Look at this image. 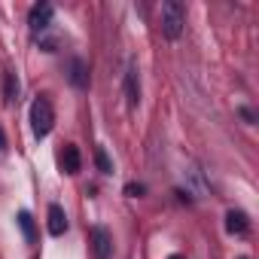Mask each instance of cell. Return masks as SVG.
Masks as SVG:
<instances>
[{"mask_svg":"<svg viewBox=\"0 0 259 259\" xmlns=\"http://www.w3.org/2000/svg\"><path fill=\"white\" fill-rule=\"evenodd\" d=\"M183 22H186L183 4H180V0H165V4H162V31H165V37L177 40L183 34Z\"/></svg>","mask_w":259,"mask_h":259,"instance_id":"1","label":"cell"},{"mask_svg":"<svg viewBox=\"0 0 259 259\" xmlns=\"http://www.w3.org/2000/svg\"><path fill=\"white\" fill-rule=\"evenodd\" d=\"M52 125H55V110L46 98H37L31 104V128H34V135L37 138H46L52 132Z\"/></svg>","mask_w":259,"mask_h":259,"instance_id":"2","label":"cell"},{"mask_svg":"<svg viewBox=\"0 0 259 259\" xmlns=\"http://www.w3.org/2000/svg\"><path fill=\"white\" fill-rule=\"evenodd\" d=\"M125 101H128V107H138V104H141V76H138V64H128V70H125Z\"/></svg>","mask_w":259,"mask_h":259,"instance_id":"3","label":"cell"},{"mask_svg":"<svg viewBox=\"0 0 259 259\" xmlns=\"http://www.w3.org/2000/svg\"><path fill=\"white\" fill-rule=\"evenodd\" d=\"M92 250H95L98 259H110V253H113V238H110V232H107L104 226H95V229H92Z\"/></svg>","mask_w":259,"mask_h":259,"instance_id":"4","label":"cell"},{"mask_svg":"<svg viewBox=\"0 0 259 259\" xmlns=\"http://www.w3.org/2000/svg\"><path fill=\"white\" fill-rule=\"evenodd\" d=\"M49 22H52V7H49V4H37V7L31 10V16H28V25H31V31H34V34L46 31V28H49Z\"/></svg>","mask_w":259,"mask_h":259,"instance_id":"5","label":"cell"},{"mask_svg":"<svg viewBox=\"0 0 259 259\" xmlns=\"http://www.w3.org/2000/svg\"><path fill=\"white\" fill-rule=\"evenodd\" d=\"M64 232H67V213H64L61 204H52V207H49V235L61 238Z\"/></svg>","mask_w":259,"mask_h":259,"instance_id":"6","label":"cell"},{"mask_svg":"<svg viewBox=\"0 0 259 259\" xmlns=\"http://www.w3.org/2000/svg\"><path fill=\"white\" fill-rule=\"evenodd\" d=\"M247 226H250V223H247V213H244V210H229V213H226V232H229V235H244Z\"/></svg>","mask_w":259,"mask_h":259,"instance_id":"7","label":"cell"},{"mask_svg":"<svg viewBox=\"0 0 259 259\" xmlns=\"http://www.w3.org/2000/svg\"><path fill=\"white\" fill-rule=\"evenodd\" d=\"M70 82H73L76 89H85V85H89V67H85L82 58H73V61H70Z\"/></svg>","mask_w":259,"mask_h":259,"instance_id":"8","label":"cell"},{"mask_svg":"<svg viewBox=\"0 0 259 259\" xmlns=\"http://www.w3.org/2000/svg\"><path fill=\"white\" fill-rule=\"evenodd\" d=\"M61 168H64V174H76L79 171V150L73 144H67L61 150Z\"/></svg>","mask_w":259,"mask_h":259,"instance_id":"9","label":"cell"},{"mask_svg":"<svg viewBox=\"0 0 259 259\" xmlns=\"http://www.w3.org/2000/svg\"><path fill=\"white\" fill-rule=\"evenodd\" d=\"M19 229H22V235H25V241H28V244H34V241H37L34 220H31V213H28V210H22V213H19Z\"/></svg>","mask_w":259,"mask_h":259,"instance_id":"10","label":"cell"},{"mask_svg":"<svg viewBox=\"0 0 259 259\" xmlns=\"http://www.w3.org/2000/svg\"><path fill=\"white\" fill-rule=\"evenodd\" d=\"M16 92H19V79H16L13 70H7V73H4V101L10 104V101L16 98Z\"/></svg>","mask_w":259,"mask_h":259,"instance_id":"11","label":"cell"},{"mask_svg":"<svg viewBox=\"0 0 259 259\" xmlns=\"http://www.w3.org/2000/svg\"><path fill=\"white\" fill-rule=\"evenodd\" d=\"M95 162H98V168H101L104 174H113V162H110V156H107L104 150H98V153H95Z\"/></svg>","mask_w":259,"mask_h":259,"instance_id":"12","label":"cell"},{"mask_svg":"<svg viewBox=\"0 0 259 259\" xmlns=\"http://www.w3.org/2000/svg\"><path fill=\"white\" fill-rule=\"evenodd\" d=\"M144 192H147V189H144L141 183H128V186H125V195H132V198H141Z\"/></svg>","mask_w":259,"mask_h":259,"instance_id":"13","label":"cell"},{"mask_svg":"<svg viewBox=\"0 0 259 259\" xmlns=\"http://www.w3.org/2000/svg\"><path fill=\"white\" fill-rule=\"evenodd\" d=\"M241 116H244V122H253V119H256L253 110H247V107H241Z\"/></svg>","mask_w":259,"mask_h":259,"instance_id":"14","label":"cell"},{"mask_svg":"<svg viewBox=\"0 0 259 259\" xmlns=\"http://www.w3.org/2000/svg\"><path fill=\"white\" fill-rule=\"evenodd\" d=\"M0 150H7V138H4V132H0Z\"/></svg>","mask_w":259,"mask_h":259,"instance_id":"15","label":"cell"},{"mask_svg":"<svg viewBox=\"0 0 259 259\" xmlns=\"http://www.w3.org/2000/svg\"><path fill=\"white\" fill-rule=\"evenodd\" d=\"M168 259H183V256H168Z\"/></svg>","mask_w":259,"mask_h":259,"instance_id":"16","label":"cell"},{"mask_svg":"<svg viewBox=\"0 0 259 259\" xmlns=\"http://www.w3.org/2000/svg\"><path fill=\"white\" fill-rule=\"evenodd\" d=\"M241 259H247V256H241Z\"/></svg>","mask_w":259,"mask_h":259,"instance_id":"17","label":"cell"}]
</instances>
